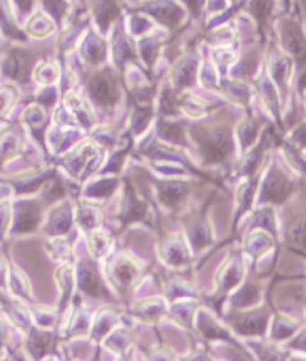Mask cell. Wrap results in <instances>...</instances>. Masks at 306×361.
Segmentation results:
<instances>
[{"mask_svg":"<svg viewBox=\"0 0 306 361\" xmlns=\"http://www.w3.org/2000/svg\"><path fill=\"white\" fill-rule=\"evenodd\" d=\"M105 274L120 293H129L142 276V264L133 255L120 252L106 257Z\"/></svg>","mask_w":306,"mask_h":361,"instance_id":"cell-1","label":"cell"},{"mask_svg":"<svg viewBox=\"0 0 306 361\" xmlns=\"http://www.w3.org/2000/svg\"><path fill=\"white\" fill-rule=\"evenodd\" d=\"M269 312L264 307L238 311L233 317H228V324L242 338H260L269 329Z\"/></svg>","mask_w":306,"mask_h":361,"instance_id":"cell-2","label":"cell"},{"mask_svg":"<svg viewBox=\"0 0 306 361\" xmlns=\"http://www.w3.org/2000/svg\"><path fill=\"white\" fill-rule=\"evenodd\" d=\"M245 276V264L242 260L240 254H232L220 267L216 274V293L219 299H224L227 294L233 293L238 287H240L242 281Z\"/></svg>","mask_w":306,"mask_h":361,"instance_id":"cell-3","label":"cell"},{"mask_svg":"<svg viewBox=\"0 0 306 361\" xmlns=\"http://www.w3.org/2000/svg\"><path fill=\"white\" fill-rule=\"evenodd\" d=\"M76 286L90 298H105V282L100 278L96 264L92 259H84L76 267Z\"/></svg>","mask_w":306,"mask_h":361,"instance_id":"cell-4","label":"cell"},{"mask_svg":"<svg viewBox=\"0 0 306 361\" xmlns=\"http://www.w3.org/2000/svg\"><path fill=\"white\" fill-rule=\"evenodd\" d=\"M160 255L171 269H185L190 266V248L180 238H168L160 248Z\"/></svg>","mask_w":306,"mask_h":361,"instance_id":"cell-5","label":"cell"},{"mask_svg":"<svg viewBox=\"0 0 306 361\" xmlns=\"http://www.w3.org/2000/svg\"><path fill=\"white\" fill-rule=\"evenodd\" d=\"M168 303L169 302L163 298H149L137 302L132 307V314L145 324H154L168 314Z\"/></svg>","mask_w":306,"mask_h":361,"instance_id":"cell-6","label":"cell"},{"mask_svg":"<svg viewBox=\"0 0 306 361\" xmlns=\"http://www.w3.org/2000/svg\"><path fill=\"white\" fill-rule=\"evenodd\" d=\"M263 298V287L257 282H245L238 287L231 298V305L236 311H248L252 309Z\"/></svg>","mask_w":306,"mask_h":361,"instance_id":"cell-7","label":"cell"},{"mask_svg":"<svg viewBox=\"0 0 306 361\" xmlns=\"http://www.w3.org/2000/svg\"><path fill=\"white\" fill-rule=\"evenodd\" d=\"M120 314L112 307H104L93 317L90 338L94 342L105 341L108 334L118 327Z\"/></svg>","mask_w":306,"mask_h":361,"instance_id":"cell-8","label":"cell"},{"mask_svg":"<svg viewBox=\"0 0 306 361\" xmlns=\"http://www.w3.org/2000/svg\"><path fill=\"white\" fill-rule=\"evenodd\" d=\"M57 283L61 291V299H60V307H59V314L61 317V314L66 311L72 295H73V290L76 287V269L69 263H63L59 270H57Z\"/></svg>","mask_w":306,"mask_h":361,"instance_id":"cell-9","label":"cell"},{"mask_svg":"<svg viewBox=\"0 0 306 361\" xmlns=\"http://www.w3.org/2000/svg\"><path fill=\"white\" fill-rule=\"evenodd\" d=\"M271 341L288 342L300 330V322L288 314H276L271 319Z\"/></svg>","mask_w":306,"mask_h":361,"instance_id":"cell-10","label":"cell"},{"mask_svg":"<svg viewBox=\"0 0 306 361\" xmlns=\"http://www.w3.org/2000/svg\"><path fill=\"white\" fill-rule=\"evenodd\" d=\"M54 342V334L51 330L39 329L33 326L29 331L27 350L35 360H42L51 350Z\"/></svg>","mask_w":306,"mask_h":361,"instance_id":"cell-11","label":"cell"},{"mask_svg":"<svg viewBox=\"0 0 306 361\" xmlns=\"http://www.w3.org/2000/svg\"><path fill=\"white\" fill-rule=\"evenodd\" d=\"M274 248V239L266 231L257 230L247 238L244 251L252 260H259Z\"/></svg>","mask_w":306,"mask_h":361,"instance_id":"cell-12","label":"cell"},{"mask_svg":"<svg viewBox=\"0 0 306 361\" xmlns=\"http://www.w3.org/2000/svg\"><path fill=\"white\" fill-rule=\"evenodd\" d=\"M202 149L209 160L219 161L223 160L231 151V142H228V137L224 133H212L203 139Z\"/></svg>","mask_w":306,"mask_h":361,"instance_id":"cell-13","label":"cell"},{"mask_svg":"<svg viewBox=\"0 0 306 361\" xmlns=\"http://www.w3.org/2000/svg\"><path fill=\"white\" fill-rule=\"evenodd\" d=\"M93 317L92 314L85 311L81 306H78L73 311L72 318H69V324L66 326L65 336L66 338H81L84 334L90 333L92 330Z\"/></svg>","mask_w":306,"mask_h":361,"instance_id":"cell-14","label":"cell"},{"mask_svg":"<svg viewBox=\"0 0 306 361\" xmlns=\"http://www.w3.org/2000/svg\"><path fill=\"white\" fill-rule=\"evenodd\" d=\"M291 190L290 180L281 175V173H272L267 178L264 188H263V196L271 200V202H283Z\"/></svg>","mask_w":306,"mask_h":361,"instance_id":"cell-15","label":"cell"},{"mask_svg":"<svg viewBox=\"0 0 306 361\" xmlns=\"http://www.w3.org/2000/svg\"><path fill=\"white\" fill-rule=\"evenodd\" d=\"M197 322H199V329H200V333L203 334V338L208 339V341H231L232 342V338L231 334H228V331L216 322V319L209 314V312H200L199 317H197Z\"/></svg>","mask_w":306,"mask_h":361,"instance_id":"cell-16","label":"cell"},{"mask_svg":"<svg viewBox=\"0 0 306 361\" xmlns=\"http://www.w3.org/2000/svg\"><path fill=\"white\" fill-rule=\"evenodd\" d=\"M88 247H90V254L96 260L106 259L112 248V236L109 231L94 228L88 233Z\"/></svg>","mask_w":306,"mask_h":361,"instance_id":"cell-17","label":"cell"},{"mask_svg":"<svg viewBox=\"0 0 306 361\" xmlns=\"http://www.w3.org/2000/svg\"><path fill=\"white\" fill-rule=\"evenodd\" d=\"M196 293L193 287L183 279H172L164 287V299L169 303L184 300V299H195Z\"/></svg>","mask_w":306,"mask_h":361,"instance_id":"cell-18","label":"cell"},{"mask_svg":"<svg viewBox=\"0 0 306 361\" xmlns=\"http://www.w3.org/2000/svg\"><path fill=\"white\" fill-rule=\"evenodd\" d=\"M197 309V302L195 299L187 300H178L171 303V314L176 318L180 324L185 327H191L193 324V318Z\"/></svg>","mask_w":306,"mask_h":361,"instance_id":"cell-19","label":"cell"},{"mask_svg":"<svg viewBox=\"0 0 306 361\" xmlns=\"http://www.w3.org/2000/svg\"><path fill=\"white\" fill-rule=\"evenodd\" d=\"M5 303H6L5 311H6L8 317L11 318V321L14 322V324L20 330L29 333L30 329L33 327V324H32L33 318H32V315H30L27 309H25L21 303H17V302H5Z\"/></svg>","mask_w":306,"mask_h":361,"instance_id":"cell-20","label":"cell"},{"mask_svg":"<svg viewBox=\"0 0 306 361\" xmlns=\"http://www.w3.org/2000/svg\"><path fill=\"white\" fill-rule=\"evenodd\" d=\"M188 240L191 245V250L195 252H203L208 250V247H211L212 243L211 231L205 224L197 223L188 230Z\"/></svg>","mask_w":306,"mask_h":361,"instance_id":"cell-21","label":"cell"},{"mask_svg":"<svg viewBox=\"0 0 306 361\" xmlns=\"http://www.w3.org/2000/svg\"><path fill=\"white\" fill-rule=\"evenodd\" d=\"M286 45L293 56L302 61L306 60V42L300 29L296 25H288L286 29Z\"/></svg>","mask_w":306,"mask_h":361,"instance_id":"cell-22","label":"cell"},{"mask_svg":"<svg viewBox=\"0 0 306 361\" xmlns=\"http://www.w3.org/2000/svg\"><path fill=\"white\" fill-rule=\"evenodd\" d=\"M130 342H132L130 333L124 327H117L116 330H112L104 341L108 350L120 355H123L127 351V348L130 346Z\"/></svg>","mask_w":306,"mask_h":361,"instance_id":"cell-23","label":"cell"},{"mask_svg":"<svg viewBox=\"0 0 306 361\" xmlns=\"http://www.w3.org/2000/svg\"><path fill=\"white\" fill-rule=\"evenodd\" d=\"M37 224H39V211H37L36 206L27 204L18 214L16 231L17 233H30L37 227Z\"/></svg>","mask_w":306,"mask_h":361,"instance_id":"cell-24","label":"cell"},{"mask_svg":"<svg viewBox=\"0 0 306 361\" xmlns=\"http://www.w3.org/2000/svg\"><path fill=\"white\" fill-rule=\"evenodd\" d=\"M252 351L260 361H287V353L267 342H252Z\"/></svg>","mask_w":306,"mask_h":361,"instance_id":"cell-25","label":"cell"},{"mask_svg":"<svg viewBox=\"0 0 306 361\" xmlns=\"http://www.w3.org/2000/svg\"><path fill=\"white\" fill-rule=\"evenodd\" d=\"M9 287L17 298L24 299V300H32V294H30V286L25 276L20 272L17 267H12L9 270Z\"/></svg>","mask_w":306,"mask_h":361,"instance_id":"cell-26","label":"cell"},{"mask_svg":"<svg viewBox=\"0 0 306 361\" xmlns=\"http://www.w3.org/2000/svg\"><path fill=\"white\" fill-rule=\"evenodd\" d=\"M32 318H33V322L36 327L51 330L57 326V322L60 319V314H59V311H51V309L36 307V309H33Z\"/></svg>","mask_w":306,"mask_h":361,"instance_id":"cell-27","label":"cell"},{"mask_svg":"<svg viewBox=\"0 0 306 361\" xmlns=\"http://www.w3.org/2000/svg\"><path fill=\"white\" fill-rule=\"evenodd\" d=\"M47 251L51 255V259H54V260L61 262V263H66V262H69L72 248H71V245H69L68 240H65L61 236H59V238H54L53 240L49 242Z\"/></svg>","mask_w":306,"mask_h":361,"instance_id":"cell-28","label":"cell"},{"mask_svg":"<svg viewBox=\"0 0 306 361\" xmlns=\"http://www.w3.org/2000/svg\"><path fill=\"white\" fill-rule=\"evenodd\" d=\"M185 185L181 183H168L160 187V199L164 204H176L185 195Z\"/></svg>","mask_w":306,"mask_h":361,"instance_id":"cell-29","label":"cell"},{"mask_svg":"<svg viewBox=\"0 0 306 361\" xmlns=\"http://www.w3.org/2000/svg\"><path fill=\"white\" fill-rule=\"evenodd\" d=\"M72 227V221H71V215L68 211H60L57 214H54L53 220L49 223V230L56 238L63 236L69 233V230Z\"/></svg>","mask_w":306,"mask_h":361,"instance_id":"cell-30","label":"cell"},{"mask_svg":"<svg viewBox=\"0 0 306 361\" xmlns=\"http://www.w3.org/2000/svg\"><path fill=\"white\" fill-rule=\"evenodd\" d=\"M288 242L296 250L306 251V218L291 226L288 231Z\"/></svg>","mask_w":306,"mask_h":361,"instance_id":"cell-31","label":"cell"},{"mask_svg":"<svg viewBox=\"0 0 306 361\" xmlns=\"http://www.w3.org/2000/svg\"><path fill=\"white\" fill-rule=\"evenodd\" d=\"M92 90H93V94L100 102H109L111 97L114 96L112 84L106 78H96L92 84Z\"/></svg>","mask_w":306,"mask_h":361,"instance_id":"cell-32","label":"cell"},{"mask_svg":"<svg viewBox=\"0 0 306 361\" xmlns=\"http://www.w3.org/2000/svg\"><path fill=\"white\" fill-rule=\"evenodd\" d=\"M78 223L87 231V233H90V231L97 228L99 216H97L96 211H93V209H82L78 215Z\"/></svg>","mask_w":306,"mask_h":361,"instance_id":"cell-33","label":"cell"},{"mask_svg":"<svg viewBox=\"0 0 306 361\" xmlns=\"http://www.w3.org/2000/svg\"><path fill=\"white\" fill-rule=\"evenodd\" d=\"M287 348L291 351L306 354V329H300L295 336L287 342Z\"/></svg>","mask_w":306,"mask_h":361,"instance_id":"cell-34","label":"cell"},{"mask_svg":"<svg viewBox=\"0 0 306 361\" xmlns=\"http://www.w3.org/2000/svg\"><path fill=\"white\" fill-rule=\"evenodd\" d=\"M149 361H178V360L171 351L159 348V350H152V353L149 354Z\"/></svg>","mask_w":306,"mask_h":361,"instance_id":"cell-35","label":"cell"},{"mask_svg":"<svg viewBox=\"0 0 306 361\" xmlns=\"http://www.w3.org/2000/svg\"><path fill=\"white\" fill-rule=\"evenodd\" d=\"M181 361H214V360H212V357L208 353L202 351V350H197L195 353L188 354L187 357H184Z\"/></svg>","mask_w":306,"mask_h":361,"instance_id":"cell-36","label":"cell"},{"mask_svg":"<svg viewBox=\"0 0 306 361\" xmlns=\"http://www.w3.org/2000/svg\"><path fill=\"white\" fill-rule=\"evenodd\" d=\"M6 275H8V267L6 262L2 255H0V287H4L6 283Z\"/></svg>","mask_w":306,"mask_h":361,"instance_id":"cell-37","label":"cell"},{"mask_svg":"<svg viewBox=\"0 0 306 361\" xmlns=\"http://www.w3.org/2000/svg\"><path fill=\"white\" fill-rule=\"evenodd\" d=\"M298 140H299V144H300V145H306V127L303 128V130H300V132H299V135H298Z\"/></svg>","mask_w":306,"mask_h":361,"instance_id":"cell-38","label":"cell"},{"mask_svg":"<svg viewBox=\"0 0 306 361\" xmlns=\"http://www.w3.org/2000/svg\"><path fill=\"white\" fill-rule=\"evenodd\" d=\"M4 336H5V329L2 326V322H0V341L4 339Z\"/></svg>","mask_w":306,"mask_h":361,"instance_id":"cell-39","label":"cell"},{"mask_svg":"<svg viewBox=\"0 0 306 361\" xmlns=\"http://www.w3.org/2000/svg\"><path fill=\"white\" fill-rule=\"evenodd\" d=\"M45 361H56V360H51V358H49V360H45Z\"/></svg>","mask_w":306,"mask_h":361,"instance_id":"cell-40","label":"cell"}]
</instances>
